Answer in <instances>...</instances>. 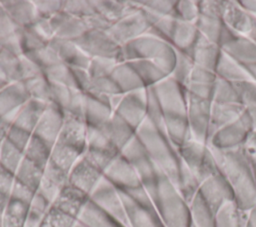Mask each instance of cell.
Returning a JSON list of instances; mask_svg holds the SVG:
<instances>
[{
  "instance_id": "cell-1",
  "label": "cell",
  "mask_w": 256,
  "mask_h": 227,
  "mask_svg": "<svg viewBox=\"0 0 256 227\" xmlns=\"http://www.w3.org/2000/svg\"><path fill=\"white\" fill-rule=\"evenodd\" d=\"M209 147L219 172L232 190L234 202L249 212L256 206V177L242 148L220 150Z\"/></svg>"
},
{
  "instance_id": "cell-2",
  "label": "cell",
  "mask_w": 256,
  "mask_h": 227,
  "mask_svg": "<svg viewBox=\"0 0 256 227\" xmlns=\"http://www.w3.org/2000/svg\"><path fill=\"white\" fill-rule=\"evenodd\" d=\"M144 187L164 227H191L189 204L167 176L158 171L155 180Z\"/></svg>"
},
{
  "instance_id": "cell-3",
  "label": "cell",
  "mask_w": 256,
  "mask_h": 227,
  "mask_svg": "<svg viewBox=\"0 0 256 227\" xmlns=\"http://www.w3.org/2000/svg\"><path fill=\"white\" fill-rule=\"evenodd\" d=\"M145 133H147V138L144 149L150 160L178 187L181 159L177 148L150 121L146 124Z\"/></svg>"
},
{
  "instance_id": "cell-4",
  "label": "cell",
  "mask_w": 256,
  "mask_h": 227,
  "mask_svg": "<svg viewBox=\"0 0 256 227\" xmlns=\"http://www.w3.org/2000/svg\"><path fill=\"white\" fill-rule=\"evenodd\" d=\"M177 151L180 159L196 176L199 183L207 176L219 171L208 143L199 142L190 137Z\"/></svg>"
},
{
  "instance_id": "cell-5",
  "label": "cell",
  "mask_w": 256,
  "mask_h": 227,
  "mask_svg": "<svg viewBox=\"0 0 256 227\" xmlns=\"http://www.w3.org/2000/svg\"><path fill=\"white\" fill-rule=\"evenodd\" d=\"M150 89L163 113V116H186V90L170 75L152 86Z\"/></svg>"
},
{
  "instance_id": "cell-6",
  "label": "cell",
  "mask_w": 256,
  "mask_h": 227,
  "mask_svg": "<svg viewBox=\"0 0 256 227\" xmlns=\"http://www.w3.org/2000/svg\"><path fill=\"white\" fill-rule=\"evenodd\" d=\"M254 128L251 117L244 111L237 120L213 133L208 140V144L220 150L239 148L244 144Z\"/></svg>"
},
{
  "instance_id": "cell-7",
  "label": "cell",
  "mask_w": 256,
  "mask_h": 227,
  "mask_svg": "<svg viewBox=\"0 0 256 227\" xmlns=\"http://www.w3.org/2000/svg\"><path fill=\"white\" fill-rule=\"evenodd\" d=\"M187 95V121L193 139L208 143L210 128L211 100L202 99L186 92Z\"/></svg>"
},
{
  "instance_id": "cell-8",
  "label": "cell",
  "mask_w": 256,
  "mask_h": 227,
  "mask_svg": "<svg viewBox=\"0 0 256 227\" xmlns=\"http://www.w3.org/2000/svg\"><path fill=\"white\" fill-rule=\"evenodd\" d=\"M221 50L243 66L256 63V40L241 36L224 26L218 42Z\"/></svg>"
},
{
  "instance_id": "cell-9",
  "label": "cell",
  "mask_w": 256,
  "mask_h": 227,
  "mask_svg": "<svg viewBox=\"0 0 256 227\" xmlns=\"http://www.w3.org/2000/svg\"><path fill=\"white\" fill-rule=\"evenodd\" d=\"M198 193L214 213L225 203L233 200L232 190L219 171L207 176L199 183Z\"/></svg>"
},
{
  "instance_id": "cell-10",
  "label": "cell",
  "mask_w": 256,
  "mask_h": 227,
  "mask_svg": "<svg viewBox=\"0 0 256 227\" xmlns=\"http://www.w3.org/2000/svg\"><path fill=\"white\" fill-rule=\"evenodd\" d=\"M224 24L238 35L256 40V16L246 11L237 0H226Z\"/></svg>"
},
{
  "instance_id": "cell-11",
  "label": "cell",
  "mask_w": 256,
  "mask_h": 227,
  "mask_svg": "<svg viewBox=\"0 0 256 227\" xmlns=\"http://www.w3.org/2000/svg\"><path fill=\"white\" fill-rule=\"evenodd\" d=\"M122 206L130 227H164L154 205L141 203L128 196V206Z\"/></svg>"
},
{
  "instance_id": "cell-12",
  "label": "cell",
  "mask_w": 256,
  "mask_h": 227,
  "mask_svg": "<svg viewBox=\"0 0 256 227\" xmlns=\"http://www.w3.org/2000/svg\"><path fill=\"white\" fill-rule=\"evenodd\" d=\"M185 53L192 59L194 65L214 71L221 53V48L218 44L199 33L191 48Z\"/></svg>"
},
{
  "instance_id": "cell-13",
  "label": "cell",
  "mask_w": 256,
  "mask_h": 227,
  "mask_svg": "<svg viewBox=\"0 0 256 227\" xmlns=\"http://www.w3.org/2000/svg\"><path fill=\"white\" fill-rule=\"evenodd\" d=\"M198 34L199 32L195 26V23L186 22L175 15L167 37V42L170 43L176 50L187 52L195 42Z\"/></svg>"
},
{
  "instance_id": "cell-14",
  "label": "cell",
  "mask_w": 256,
  "mask_h": 227,
  "mask_svg": "<svg viewBox=\"0 0 256 227\" xmlns=\"http://www.w3.org/2000/svg\"><path fill=\"white\" fill-rule=\"evenodd\" d=\"M243 113L244 108L240 103H220L211 101L209 138L219 129L237 120Z\"/></svg>"
},
{
  "instance_id": "cell-15",
  "label": "cell",
  "mask_w": 256,
  "mask_h": 227,
  "mask_svg": "<svg viewBox=\"0 0 256 227\" xmlns=\"http://www.w3.org/2000/svg\"><path fill=\"white\" fill-rule=\"evenodd\" d=\"M248 214L234 200L229 201L215 213V227H246Z\"/></svg>"
},
{
  "instance_id": "cell-16",
  "label": "cell",
  "mask_w": 256,
  "mask_h": 227,
  "mask_svg": "<svg viewBox=\"0 0 256 227\" xmlns=\"http://www.w3.org/2000/svg\"><path fill=\"white\" fill-rule=\"evenodd\" d=\"M216 76L231 83L250 79L244 66L221 50L215 70Z\"/></svg>"
},
{
  "instance_id": "cell-17",
  "label": "cell",
  "mask_w": 256,
  "mask_h": 227,
  "mask_svg": "<svg viewBox=\"0 0 256 227\" xmlns=\"http://www.w3.org/2000/svg\"><path fill=\"white\" fill-rule=\"evenodd\" d=\"M164 124L169 141L177 149L192 137L186 116H164Z\"/></svg>"
},
{
  "instance_id": "cell-18",
  "label": "cell",
  "mask_w": 256,
  "mask_h": 227,
  "mask_svg": "<svg viewBox=\"0 0 256 227\" xmlns=\"http://www.w3.org/2000/svg\"><path fill=\"white\" fill-rule=\"evenodd\" d=\"M191 225L193 227H215V213L197 193L189 201Z\"/></svg>"
},
{
  "instance_id": "cell-19",
  "label": "cell",
  "mask_w": 256,
  "mask_h": 227,
  "mask_svg": "<svg viewBox=\"0 0 256 227\" xmlns=\"http://www.w3.org/2000/svg\"><path fill=\"white\" fill-rule=\"evenodd\" d=\"M238 94L239 103L244 111L251 117L256 126V82L251 79L233 83Z\"/></svg>"
},
{
  "instance_id": "cell-20",
  "label": "cell",
  "mask_w": 256,
  "mask_h": 227,
  "mask_svg": "<svg viewBox=\"0 0 256 227\" xmlns=\"http://www.w3.org/2000/svg\"><path fill=\"white\" fill-rule=\"evenodd\" d=\"M96 205L101 210V213L103 216H101V218L99 217L98 219H92L86 214L81 213L78 220V224L80 226L82 227H130L126 215H119L115 217V215H112L110 212L102 211L101 207L97 203Z\"/></svg>"
},
{
  "instance_id": "cell-21",
  "label": "cell",
  "mask_w": 256,
  "mask_h": 227,
  "mask_svg": "<svg viewBox=\"0 0 256 227\" xmlns=\"http://www.w3.org/2000/svg\"><path fill=\"white\" fill-rule=\"evenodd\" d=\"M195 26L202 36L218 44L221 32L225 24L221 18L199 14V17L195 22Z\"/></svg>"
},
{
  "instance_id": "cell-22",
  "label": "cell",
  "mask_w": 256,
  "mask_h": 227,
  "mask_svg": "<svg viewBox=\"0 0 256 227\" xmlns=\"http://www.w3.org/2000/svg\"><path fill=\"white\" fill-rule=\"evenodd\" d=\"M193 68L194 63L192 59L185 52L176 50V60L170 76L184 87Z\"/></svg>"
},
{
  "instance_id": "cell-23",
  "label": "cell",
  "mask_w": 256,
  "mask_h": 227,
  "mask_svg": "<svg viewBox=\"0 0 256 227\" xmlns=\"http://www.w3.org/2000/svg\"><path fill=\"white\" fill-rule=\"evenodd\" d=\"M211 101L220 103H239L238 94L234 84L217 77L214 83Z\"/></svg>"
},
{
  "instance_id": "cell-24",
  "label": "cell",
  "mask_w": 256,
  "mask_h": 227,
  "mask_svg": "<svg viewBox=\"0 0 256 227\" xmlns=\"http://www.w3.org/2000/svg\"><path fill=\"white\" fill-rule=\"evenodd\" d=\"M175 15L186 22L195 23L199 17V4L196 0L177 1L174 9Z\"/></svg>"
},
{
  "instance_id": "cell-25",
  "label": "cell",
  "mask_w": 256,
  "mask_h": 227,
  "mask_svg": "<svg viewBox=\"0 0 256 227\" xmlns=\"http://www.w3.org/2000/svg\"><path fill=\"white\" fill-rule=\"evenodd\" d=\"M199 4V13L206 16L216 17L223 19L224 9H225V1L219 0H200Z\"/></svg>"
},
{
  "instance_id": "cell-26",
  "label": "cell",
  "mask_w": 256,
  "mask_h": 227,
  "mask_svg": "<svg viewBox=\"0 0 256 227\" xmlns=\"http://www.w3.org/2000/svg\"><path fill=\"white\" fill-rule=\"evenodd\" d=\"M217 76L215 74L214 71L200 67V66H196L194 65V68L191 71V74L187 80V83L185 84V86L188 83H202V84H213L216 80ZM184 86V87H185Z\"/></svg>"
},
{
  "instance_id": "cell-27",
  "label": "cell",
  "mask_w": 256,
  "mask_h": 227,
  "mask_svg": "<svg viewBox=\"0 0 256 227\" xmlns=\"http://www.w3.org/2000/svg\"><path fill=\"white\" fill-rule=\"evenodd\" d=\"M241 148L256 177V130L250 133Z\"/></svg>"
},
{
  "instance_id": "cell-28",
  "label": "cell",
  "mask_w": 256,
  "mask_h": 227,
  "mask_svg": "<svg viewBox=\"0 0 256 227\" xmlns=\"http://www.w3.org/2000/svg\"><path fill=\"white\" fill-rule=\"evenodd\" d=\"M238 2L246 11L256 16V0H239Z\"/></svg>"
},
{
  "instance_id": "cell-29",
  "label": "cell",
  "mask_w": 256,
  "mask_h": 227,
  "mask_svg": "<svg viewBox=\"0 0 256 227\" xmlns=\"http://www.w3.org/2000/svg\"><path fill=\"white\" fill-rule=\"evenodd\" d=\"M249 78L251 80H253L254 82H256V63L254 64H249V65H245L244 66Z\"/></svg>"
},
{
  "instance_id": "cell-30",
  "label": "cell",
  "mask_w": 256,
  "mask_h": 227,
  "mask_svg": "<svg viewBox=\"0 0 256 227\" xmlns=\"http://www.w3.org/2000/svg\"><path fill=\"white\" fill-rule=\"evenodd\" d=\"M247 227H256V206L249 211Z\"/></svg>"
},
{
  "instance_id": "cell-31",
  "label": "cell",
  "mask_w": 256,
  "mask_h": 227,
  "mask_svg": "<svg viewBox=\"0 0 256 227\" xmlns=\"http://www.w3.org/2000/svg\"><path fill=\"white\" fill-rule=\"evenodd\" d=\"M76 227H82V226H80L78 223H77V225H76Z\"/></svg>"
},
{
  "instance_id": "cell-32",
  "label": "cell",
  "mask_w": 256,
  "mask_h": 227,
  "mask_svg": "<svg viewBox=\"0 0 256 227\" xmlns=\"http://www.w3.org/2000/svg\"><path fill=\"white\" fill-rule=\"evenodd\" d=\"M254 130H256V126H255V128H254Z\"/></svg>"
},
{
  "instance_id": "cell-33",
  "label": "cell",
  "mask_w": 256,
  "mask_h": 227,
  "mask_svg": "<svg viewBox=\"0 0 256 227\" xmlns=\"http://www.w3.org/2000/svg\"><path fill=\"white\" fill-rule=\"evenodd\" d=\"M191 227H193V226H192V225H191Z\"/></svg>"
},
{
  "instance_id": "cell-34",
  "label": "cell",
  "mask_w": 256,
  "mask_h": 227,
  "mask_svg": "<svg viewBox=\"0 0 256 227\" xmlns=\"http://www.w3.org/2000/svg\"><path fill=\"white\" fill-rule=\"evenodd\" d=\"M246 227H247V226H246Z\"/></svg>"
}]
</instances>
